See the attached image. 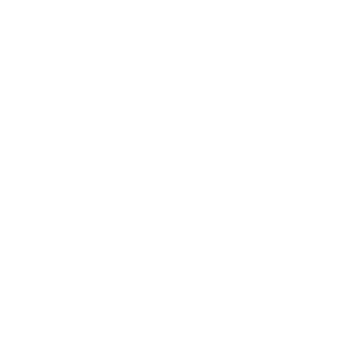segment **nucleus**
<instances>
[]
</instances>
